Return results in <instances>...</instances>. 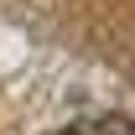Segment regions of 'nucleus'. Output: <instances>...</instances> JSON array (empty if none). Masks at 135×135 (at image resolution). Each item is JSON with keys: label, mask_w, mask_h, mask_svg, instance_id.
Returning a JSON list of instances; mask_svg holds the SVG:
<instances>
[{"label": "nucleus", "mask_w": 135, "mask_h": 135, "mask_svg": "<svg viewBox=\"0 0 135 135\" xmlns=\"http://www.w3.org/2000/svg\"><path fill=\"white\" fill-rule=\"evenodd\" d=\"M52 135H135L130 114H94V119H78V125H62Z\"/></svg>", "instance_id": "nucleus-1"}]
</instances>
